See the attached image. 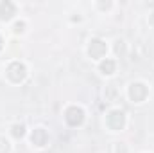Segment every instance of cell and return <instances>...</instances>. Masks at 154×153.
Returning a JSON list of instances; mask_svg holds the SVG:
<instances>
[{"instance_id": "cell-1", "label": "cell", "mask_w": 154, "mask_h": 153, "mask_svg": "<svg viewBox=\"0 0 154 153\" xmlns=\"http://www.w3.org/2000/svg\"><path fill=\"white\" fill-rule=\"evenodd\" d=\"M5 76L11 83H22L27 77V67L22 61H11L5 69Z\"/></svg>"}, {"instance_id": "cell-2", "label": "cell", "mask_w": 154, "mask_h": 153, "mask_svg": "<svg viewBox=\"0 0 154 153\" xmlns=\"http://www.w3.org/2000/svg\"><path fill=\"white\" fill-rule=\"evenodd\" d=\"M108 52V45L106 41H102L100 38H91L88 43V54L91 60H104Z\"/></svg>"}, {"instance_id": "cell-3", "label": "cell", "mask_w": 154, "mask_h": 153, "mask_svg": "<svg viewBox=\"0 0 154 153\" xmlns=\"http://www.w3.org/2000/svg\"><path fill=\"white\" fill-rule=\"evenodd\" d=\"M106 124H108L109 130H115V132L122 130L125 126V114L122 110H118V108L109 110L108 115H106Z\"/></svg>"}, {"instance_id": "cell-4", "label": "cell", "mask_w": 154, "mask_h": 153, "mask_svg": "<svg viewBox=\"0 0 154 153\" xmlns=\"http://www.w3.org/2000/svg\"><path fill=\"white\" fill-rule=\"evenodd\" d=\"M127 94H129V99H131L133 103H142V101H145V97H147V94H149V88H147L145 83L136 81V83H131V85H129Z\"/></svg>"}, {"instance_id": "cell-5", "label": "cell", "mask_w": 154, "mask_h": 153, "mask_svg": "<svg viewBox=\"0 0 154 153\" xmlns=\"http://www.w3.org/2000/svg\"><path fill=\"white\" fill-rule=\"evenodd\" d=\"M65 121L70 124V126H81L84 122V110L81 106H68L66 112H65Z\"/></svg>"}, {"instance_id": "cell-6", "label": "cell", "mask_w": 154, "mask_h": 153, "mask_svg": "<svg viewBox=\"0 0 154 153\" xmlns=\"http://www.w3.org/2000/svg\"><path fill=\"white\" fill-rule=\"evenodd\" d=\"M47 141H48V133H47L45 128H34V130L31 132V142H32L34 146L43 148V146L47 144Z\"/></svg>"}, {"instance_id": "cell-7", "label": "cell", "mask_w": 154, "mask_h": 153, "mask_svg": "<svg viewBox=\"0 0 154 153\" xmlns=\"http://www.w3.org/2000/svg\"><path fill=\"white\" fill-rule=\"evenodd\" d=\"M14 15H16V5H14L13 2H9V0L0 2V20H2V22L11 20Z\"/></svg>"}, {"instance_id": "cell-8", "label": "cell", "mask_w": 154, "mask_h": 153, "mask_svg": "<svg viewBox=\"0 0 154 153\" xmlns=\"http://www.w3.org/2000/svg\"><path fill=\"white\" fill-rule=\"evenodd\" d=\"M115 67H116L115 60H109V58H104V60L99 63V70H100L104 76H109V74H113V72H115Z\"/></svg>"}, {"instance_id": "cell-9", "label": "cell", "mask_w": 154, "mask_h": 153, "mask_svg": "<svg viewBox=\"0 0 154 153\" xmlns=\"http://www.w3.org/2000/svg\"><path fill=\"white\" fill-rule=\"evenodd\" d=\"M13 135L16 137V139H20V137H23L25 135V126L23 124H13Z\"/></svg>"}, {"instance_id": "cell-10", "label": "cell", "mask_w": 154, "mask_h": 153, "mask_svg": "<svg viewBox=\"0 0 154 153\" xmlns=\"http://www.w3.org/2000/svg\"><path fill=\"white\" fill-rule=\"evenodd\" d=\"M11 150V144L5 137H0V153H9Z\"/></svg>"}, {"instance_id": "cell-11", "label": "cell", "mask_w": 154, "mask_h": 153, "mask_svg": "<svg viewBox=\"0 0 154 153\" xmlns=\"http://www.w3.org/2000/svg\"><path fill=\"white\" fill-rule=\"evenodd\" d=\"M23 29H25V22L22 20V22H16L14 25H13V31L14 33H23Z\"/></svg>"}, {"instance_id": "cell-12", "label": "cell", "mask_w": 154, "mask_h": 153, "mask_svg": "<svg viewBox=\"0 0 154 153\" xmlns=\"http://www.w3.org/2000/svg\"><path fill=\"white\" fill-rule=\"evenodd\" d=\"M115 43H116V47H115L116 54H120V50H124V40H116Z\"/></svg>"}, {"instance_id": "cell-13", "label": "cell", "mask_w": 154, "mask_h": 153, "mask_svg": "<svg viewBox=\"0 0 154 153\" xmlns=\"http://www.w3.org/2000/svg\"><path fill=\"white\" fill-rule=\"evenodd\" d=\"M151 24H152V25H154V13H152V15H151Z\"/></svg>"}, {"instance_id": "cell-14", "label": "cell", "mask_w": 154, "mask_h": 153, "mask_svg": "<svg viewBox=\"0 0 154 153\" xmlns=\"http://www.w3.org/2000/svg\"><path fill=\"white\" fill-rule=\"evenodd\" d=\"M2 47H4V40L0 38V50H2Z\"/></svg>"}]
</instances>
